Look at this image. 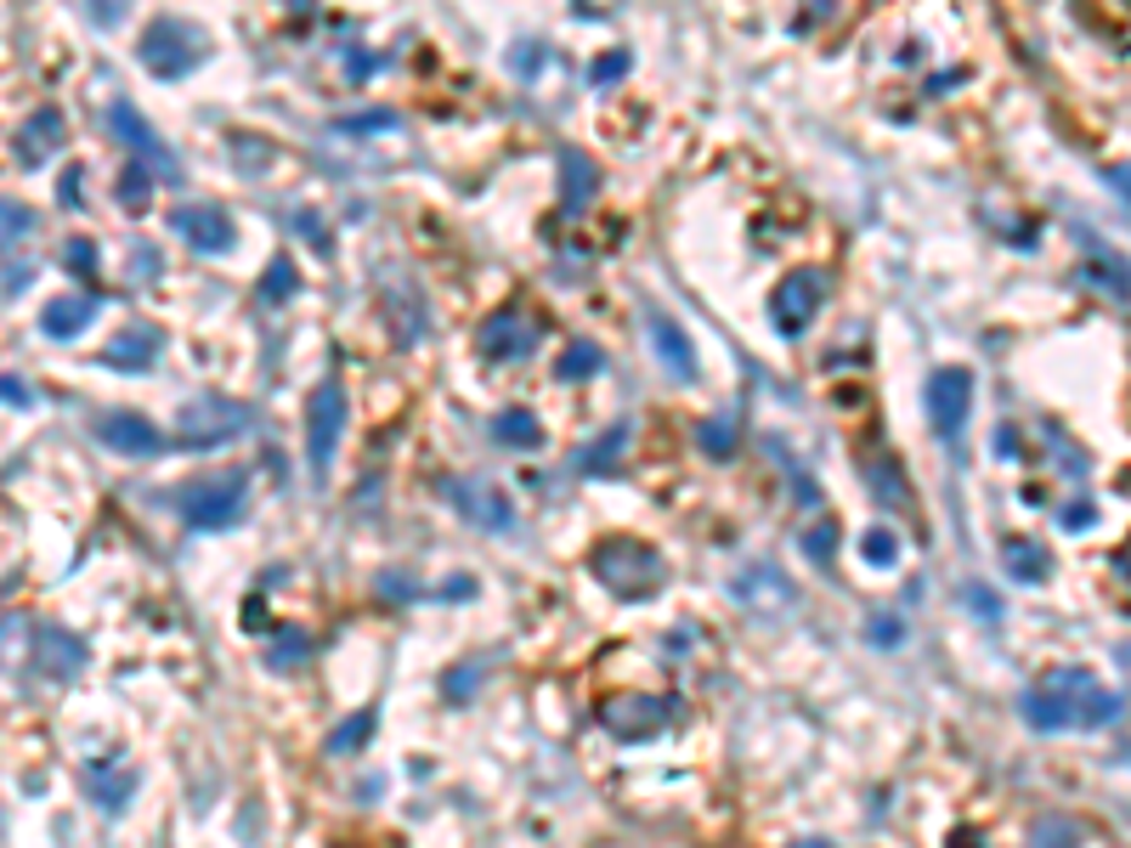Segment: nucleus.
I'll list each match as a JSON object with an SVG mask.
<instances>
[{
	"instance_id": "nucleus-1",
	"label": "nucleus",
	"mask_w": 1131,
	"mask_h": 848,
	"mask_svg": "<svg viewBox=\"0 0 1131 848\" xmlns=\"http://www.w3.org/2000/svg\"><path fill=\"white\" fill-rule=\"evenodd\" d=\"M1018 713L1041 735H1053V730H1098V724L1120 719V695H1109L1087 668H1058V673H1047L1041 684H1029L1018 695Z\"/></svg>"
},
{
	"instance_id": "nucleus-2",
	"label": "nucleus",
	"mask_w": 1131,
	"mask_h": 848,
	"mask_svg": "<svg viewBox=\"0 0 1131 848\" xmlns=\"http://www.w3.org/2000/svg\"><path fill=\"white\" fill-rule=\"evenodd\" d=\"M588 566H595V577L617 594V600H646V594H657L662 577H668L662 555L639 537H606Z\"/></svg>"
},
{
	"instance_id": "nucleus-3",
	"label": "nucleus",
	"mask_w": 1131,
	"mask_h": 848,
	"mask_svg": "<svg viewBox=\"0 0 1131 848\" xmlns=\"http://www.w3.org/2000/svg\"><path fill=\"white\" fill-rule=\"evenodd\" d=\"M243 504H250V475L243 470H216L205 481H192L176 492V510L192 532H227L243 521Z\"/></svg>"
},
{
	"instance_id": "nucleus-4",
	"label": "nucleus",
	"mask_w": 1131,
	"mask_h": 848,
	"mask_svg": "<svg viewBox=\"0 0 1131 848\" xmlns=\"http://www.w3.org/2000/svg\"><path fill=\"white\" fill-rule=\"evenodd\" d=\"M205 57H210V40L192 23H181V18H159L154 29L142 34V63L154 69L159 80H187Z\"/></svg>"
},
{
	"instance_id": "nucleus-5",
	"label": "nucleus",
	"mask_w": 1131,
	"mask_h": 848,
	"mask_svg": "<svg viewBox=\"0 0 1131 848\" xmlns=\"http://www.w3.org/2000/svg\"><path fill=\"white\" fill-rule=\"evenodd\" d=\"M973 390H978V379H973V368H933L928 374V425H933V436H940L945 447L967 430V419H973Z\"/></svg>"
},
{
	"instance_id": "nucleus-6",
	"label": "nucleus",
	"mask_w": 1131,
	"mask_h": 848,
	"mask_svg": "<svg viewBox=\"0 0 1131 848\" xmlns=\"http://www.w3.org/2000/svg\"><path fill=\"white\" fill-rule=\"evenodd\" d=\"M339 430H346V385L328 374V379L312 390V402H306V459H312V475H317V481H328Z\"/></svg>"
},
{
	"instance_id": "nucleus-7",
	"label": "nucleus",
	"mask_w": 1131,
	"mask_h": 848,
	"mask_svg": "<svg viewBox=\"0 0 1131 848\" xmlns=\"http://www.w3.org/2000/svg\"><path fill=\"white\" fill-rule=\"evenodd\" d=\"M441 492H448V504L481 526V532H515V504H510V492L493 486V481H481V475H448L441 481Z\"/></svg>"
},
{
	"instance_id": "nucleus-8",
	"label": "nucleus",
	"mask_w": 1131,
	"mask_h": 848,
	"mask_svg": "<svg viewBox=\"0 0 1131 848\" xmlns=\"http://www.w3.org/2000/svg\"><path fill=\"white\" fill-rule=\"evenodd\" d=\"M820 306H826V278H820V272H809V266H798L793 278H786V283L775 289V301H769L775 334H781V339H798V334H809V323L820 317Z\"/></svg>"
},
{
	"instance_id": "nucleus-9",
	"label": "nucleus",
	"mask_w": 1131,
	"mask_h": 848,
	"mask_svg": "<svg viewBox=\"0 0 1131 848\" xmlns=\"http://www.w3.org/2000/svg\"><path fill=\"white\" fill-rule=\"evenodd\" d=\"M250 430V413L227 396H199V402L181 408V447H221V441H238Z\"/></svg>"
},
{
	"instance_id": "nucleus-10",
	"label": "nucleus",
	"mask_w": 1131,
	"mask_h": 848,
	"mask_svg": "<svg viewBox=\"0 0 1131 848\" xmlns=\"http://www.w3.org/2000/svg\"><path fill=\"white\" fill-rule=\"evenodd\" d=\"M96 441L114 447V453H125V459H159V453H170V436L154 419H142V413H103V419H96Z\"/></svg>"
},
{
	"instance_id": "nucleus-11",
	"label": "nucleus",
	"mask_w": 1131,
	"mask_h": 848,
	"mask_svg": "<svg viewBox=\"0 0 1131 848\" xmlns=\"http://www.w3.org/2000/svg\"><path fill=\"white\" fill-rule=\"evenodd\" d=\"M532 339H537L532 317H521L515 306H504V312H493V317L475 328V352H481L486 363H521V357H532Z\"/></svg>"
},
{
	"instance_id": "nucleus-12",
	"label": "nucleus",
	"mask_w": 1131,
	"mask_h": 848,
	"mask_svg": "<svg viewBox=\"0 0 1131 848\" xmlns=\"http://www.w3.org/2000/svg\"><path fill=\"white\" fill-rule=\"evenodd\" d=\"M668 719H673V702H657V695H617V702L600 708V724L617 741H651Z\"/></svg>"
},
{
	"instance_id": "nucleus-13",
	"label": "nucleus",
	"mask_w": 1131,
	"mask_h": 848,
	"mask_svg": "<svg viewBox=\"0 0 1131 848\" xmlns=\"http://www.w3.org/2000/svg\"><path fill=\"white\" fill-rule=\"evenodd\" d=\"M735 600H742L753 617H786L798 606V588L786 583L775 566H747L742 577H735Z\"/></svg>"
},
{
	"instance_id": "nucleus-14",
	"label": "nucleus",
	"mask_w": 1131,
	"mask_h": 848,
	"mask_svg": "<svg viewBox=\"0 0 1131 848\" xmlns=\"http://www.w3.org/2000/svg\"><path fill=\"white\" fill-rule=\"evenodd\" d=\"M170 221H176V232H181L192 249H199V255H227V249L238 243L232 216L216 210V205H187V210H176Z\"/></svg>"
},
{
	"instance_id": "nucleus-15",
	"label": "nucleus",
	"mask_w": 1131,
	"mask_h": 848,
	"mask_svg": "<svg viewBox=\"0 0 1131 848\" xmlns=\"http://www.w3.org/2000/svg\"><path fill=\"white\" fill-rule=\"evenodd\" d=\"M108 130H114V136L125 142V147H136L142 159H154V170H165V181H181V170H176V154H170V147L159 142V130L147 125V119H142V114H136L130 103H114V108H108Z\"/></svg>"
},
{
	"instance_id": "nucleus-16",
	"label": "nucleus",
	"mask_w": 1131,
	"mask_h": 848,
	"mask_svg": "<svg viewBox=\"0 0 1131 848\" xmlns=\"http://www.w3.org/2000/svg\"><path fill=\"white\" fill-rule=\"evenodd\" d=\"M159 352H165V334H159L154 323H130V328H119V334L108 339L103 363L119 368V374H142V368L159 363Z\"/></svg>"
},
{
	"instance_id": "nucleus-17",
	"label": "nucleus",
	"mask_w": 1131,
	"mask_h": 848,
	"mask_svg": "<svg viewBox=\"0 0 1131 848\" xmlns=\"http://www.w3.org/2000/svg\"><path fill=\"white\" fill-rule=\"evenodd\" d=\"M34 662L52 673V679H74L85 668V639L57 628V622H40L34 628Z\"/></svg>"
},
{
	"instance_id": "nucleus-18",
	"label": "nucleus",
	"mask_w": 1131,
	"mask_h": 848,
	"mask_svg": "<svg viewBox=\"0 0 1131 848\" xmlns=\"http://www.w3.org/2000/svg\"><path fill=\"white\" fill-rule=\"evenodd\" d=\"M646 328H651V345H657V357H662V368L673 374V379H697V352H691V334H684L668 312H651L646 317Z\"/></svg>"
},
{
	"instance_id": "nucleus-19",
	"label": "nucleus",
	"mask_w": 1131,
	"mask_h": 848,
	"mask_svg": "<svg viewBox=\"0 0 1131 848\" xmlns=\"http://www.w3.org/2000/svg\"><path fill=\"white\" fill-rule=\"evenodd\" d=\"M96 306H103L96 294H57V301H45L40 328L52 334V339H74V334H85V328H91Z\"/></svg>"
},
{
	"instance_id": "nucleus-20",
	"label": "nucleus",
	"mask_w": 1131,
	"mask_h": 848,
	"mask_svg": "<svg viewBox=\"0 0 1131 848\" xmlns=\"http://www.w3.org/2000/svg\"><path fill=\"white\" fill-rule=\"evenodd\" d=\"M493 441L515 447V453H537L544 447V425H537L532 408H504V413H493Z\"/></svg>"
},
{
	"instance_id": "nucleus-21",
	"label": "nucleus",
	"mask_w": 1131,
	"mask_h": 848,
	"mask_svg": "<svg viewBox=\"0 0 1131 848\" xmlns=\"http://www.w3.org/2000/svg\"><path fill=\"white\" fill-rule=\"evenodd\" d=\"M561 165H566V216H583L588 198H595V187H600V170H595L588 154H577V147H566Z\"/></svg>"
},
{
	"instance_id": "nucleus-22",
	"label": "nucleus",
	"mask_w": 1131,
	"mask_h": 848,
	"mask_svg": "<svg viewBox=\"0 0 1131 848\" xmlns=\"http://www.w3.org/2000/svg\"><path fill=\"white\" fill-rule=\"evenodd\" d=\"M52 147H63V114H52V108H40L34 119H29V130L18 136V159L23 165H40Z\"/></svg>"
},
{
	"instance_id": "nucleus-23",
	"label": "nucleus",
	"mask_w": 1131,
	"mask_h": 848,
	"mask_svg": "<svg viewBox=\"0 0 1131 848\" xmlns=\"http://www.w3.org/2000/svg\"><path fill=\"white\" fill-rule=\"evenodd\" d=\"M374 724H379V719H374V708H357L346 724H339V730L323 741V753H328V758H357L363 746L374 741Z\"/></svg>"
},
{
	"instance_id": "nucleus-24",
	"label": "nucleus",
	"mask_w": 1131,
	"mask_h": 848,
	"mask_svg": "<svg viewBox=\"0 0 1131 848\" xmlns=\"http://www.w3.org/2000/svg\"><path fill=\"white\" fill-rule=\"evenodd\" d=\"M1047 548L1036 543V537H1013L1007 543V572L1018 577V583H1047Z\"/></svg>"
},
{
	"instance_id": "nucleus-25",
	"label": "nucleus",
	"mask_w": 1131,
	"mask_h": 848,
	"mask_svg": "<svg viewBox=\"0 0 1131 848\" xmlns=\"http://www.w3.org/2000/svg\"><path fill=\"white\" fill-rule=\"evenodd\" d=\"M255 294H261L266 306H283V301H294V294H301V272H294V261H289V255H277V261H272V266L261 272V289H255Z\"/></svg>"
},
{
	"instance_id": "nucleus-26",
	"label": "nucleus",
	"mask_w": 1131,
	"mask_h": 848,
	"mask_svg": "<svg viewBox=\"0 0 1131 848\" xmlns=\"http://www.w3.org/2000/svg\"><path fill=\"white\" fill-rule=\"evenodd\" d=\"M622 447H628V425H611L595 447H588V453H577V470H583V475H600L606 464L622 459Z\"/></svg>"
},
{
	"instance_id": "nucleus-27",
	"label": "nucleus",
	"mask_w": 1131,
	"mask_h": 848,
	"mask_svg": "<svg viewBox=\"0 0 1131 848\" xmlns=\"http://www.w3.org/2000/svg\"><path fill=\"white\" fill-rule=\"evenodd\" d=\"M600 345H588V339H577V345H566V357L555 363V374L572 385V379H588V374H600Z\"/></svg>"
},
{
	"instance_id": "nucleus-28",
	"label": "nucleus",
	"mask_w": 1131,
	"mask_h": 848,
	"mask_svg": "<svg viewBox=\"0 0 1131 848\" xmlns=\"http://www.w3.org/2000/svg\"><path fill=\"white\" fill-rule=\"evenodd\" d=\"M29 232H34V210H29V205H12V198H0V249H18Z\"/></svg>"
},
{
	"instance_id": "nucleus-29",
	"label": "nucleus",
	"mask_w": 1131,
	"mask_h": 848,
	"mask_svg": "<svg viewBox=\"0 0 1131 848\" xmlns=\"http://www.w3.org/2000/svg\"><path fill=\"white\" fill-rule=\"evenodd\" d=\"M29 617H0V668H18L29 651Z\"/></svg>"
},
{
	"instance_id": "nucleus-30",
	"label": "nucleus",
	"mask_w": 1131,
	"mask_h": 848,
	"mask_svg": "<svg viewBox=\"0 0 1131 848\" xmlns=\"http://www.w3.org/2000/svg\"><path fill=\"white\" fill-rule=\"evenodd\" d=\"M860 555L871 561V566H900V537H894V526H877V532H866V543H860Z\"/></svg>"
},
{
	"instance_id": "nucleus-31",
	"label": "nucleus",
	"mask_w": 1131,
	"mask_h": 848,
	"mask_svg": "<svg viewBox=\"0 0 1131 848\" xmlns=\"http://www.w3.org/2000/svg\"><path fill=\"white\" fill-rule=\"evenodd\" d=\"M306 651H312V639L289 628V634H277V645H272V651H266V668L289 673V668H301V657H306Z\"/></svg>"
},
{
	"instance_id": "nucleus-32",
	"label": "nucleus",
	"mask_w": 1131,
	"mask_h": 848,
	"mask_svg": "<svg viewBox=\"0 0 1131 848\" xmlns=\"http://www.w3.org/2000/svg\"><path fill=\"white\" fill-rule=\"evenodd\" d=\"M702 447L713 459H730L735 453V419H708L702 425Z\"/></svg>"
},
{
	"instance_id": "nucleus-33",
	"label": "nucleus",
	"mask_w": 1131,
	"mask_h": 848,
	"mask_svg": "<svg viewBox=\"0 0 1131 848\" xmlns=\"http://www.w3.org/2000/svg\"><path fill=\"white\" fill-rule=\"evenodd\" d=\"M119 198H125V210H147V165H125Z\"/></svg>"
},
{
	"instance_id": "nucleus-34",
	"label": "nucleus",
	"mask_w": 1131,
	"mask_h": 848,
	"mask_svg": "<svg viewBox=\"0 0 1131 848\" xmlns=\"http://www.w3.org/2000/svg\"><path fill=\"white\" fill-rule=\"evenodd\" d=\"M63 266L80 272V278H91V272H96V243H91V238H69V243H63Z\"/></svg>"
},
{
	"instance_id": "nucleus-35",
	"label": "nucleus",
	"mask_w": 1131,
	"mask_h": 848,
	"mask_svg": "<svg viewBox=\"0 0 1131 848\" xmlns=\"http://www.w3.org/2000/svg\"><path fill=\"white\" fill-rule=\"evenodd\" d=\"M1029 837H1036V842H1053V837H1080V826H1075V820H1058V815H1047V820H1036V826H1029Z\"/></svg>"
},
{
	"instance_id": "nucleus-36",
	"label": "nucleus",
	"mask_w": 1131,
	"mask_h": 848,
	"mask_svg": "<svg viewBox=\"0 0 1131 848\" xmlns=\"http://www.w3.org/2000/svg\"><path fill=\"white\" fill-rule=\"evenodd\" d=\"M470 684H481V668H475V662L453 668V673H448V702H464V690H470Z\"/></svg>"
},
{
	"instance_id": "nucleus-37",
	"label": "nucleus",
	"mask_w": 1131,
	"mask_h": 848,
	"mask_svg": "<svg viewBox=\"0 0 1131 848\" xmlns=\"http://www.w3.org/2000/svg\"><path fill=\"white\" fill-rule=\"evenodd\" d=\"M379 594H390V600H413L419 583H408V577H397V572H385V577H379Z\"/></svg>"
},
{
	"instance_id": "nucleus-38",
	"label": "nucleus",
	"mask_w": 1131,
	"mask_h": 848,
	"mask_svg": "<svg viewBox=\"0 0 1131 848\" xmlns=\"http://www.w3.org/2000/svg\"><path fill=\"white\" fill-rule=\"evenodd\" d=\"M397 119L390 114H357V119H339V130H390Z\"/></svg>"
},
{
	"instance_id": "nucleus-39",
	"label": "nucleus",
	"mask_w": 1131,
	"mask_h": 848,
	"mask_svg": "<svg viewBox=\"0 0 1131 848\" xmlns=\"http://www.w3.org/2000/svg\"><path fill=\"white\" fill-rule=\"evenodd\" d=\"M0 402H12V408H29L34 402V390L18 385V379H0Z\"/></svg>"
},
{
	"instance_id": "nucleus-40",
	"label": "nucleus",
	"mask_w": 1131,
	"mask_h": 848,
	"mask_svg": "<svg viewBox=\"0 0 1131 848\" xmlns=\"http://www.w3.org/2000/svg\"><path fill=\"white\" fill-rule=\"evenodd\" d=\"M617 69H628V57H622V52H617V57H600V63H595V85H606Z\"/></svg>"
},
{
	"instance_id": "nucleus-41",
	"label": "nucleus",
	"mask_w": 1131,
	"mask_h": 848,
	"mask_svg": "<svg viewBox=\"0 0 1131 848\" xmlns=\"http://www.w3.org/2000/svg\"><path fill=\"white\" fill-rule=\"evenodd\" d=\"M871 645H900V622H871Z\"/></svg>"
},
{
	"instance_id": "nucleus-42",
	"label": "nucleus",
	"mask_w": 1131,
	"mask_h": 848,
	"mask_svg": "<svg viewBox=\"0 0 1131 848\" xmlns=\"http://www.w3.org/2000/svg\"><path fill=\"white\" fill-rule=\"evenodd\" d=\"M967 600H973L978 611H985V622H996V600H991V594H985V588H967Z\"/></svg>"
},
{
	"instance_id": "nucleus-43",
	"label": "nucleus",
	"mask_w": 1131,
	"mask_h": 848,
	"mask_svg": "<svg viewBox=\"0 0 1131 848\" xmlns=\"http://www.w3.org/2000/svg\"><path fill=\"white\" fill-rule=\"evenodd\" d=\"M1064 521H1069V526H1075V532H1080V526H1087V521H1092V504H1075V510H1069V515H1064Z\"/></svg>"
},
{
	"instance_id": "nucleus-44",
	"label": "nucleus",
	"mask_w": 1131,
	"mask_h": 848,
	"mask_svg": "<svg viewBox=\"0 0 1131 848\" xmlns=\"http://www.w3.org/2000/svg\"><path fill=\"white\" fill-rule=\"evenodd\" d=\"M243 628H266V617H261V600H250V606H243Z\"/></svg>"
}]
</instances>
